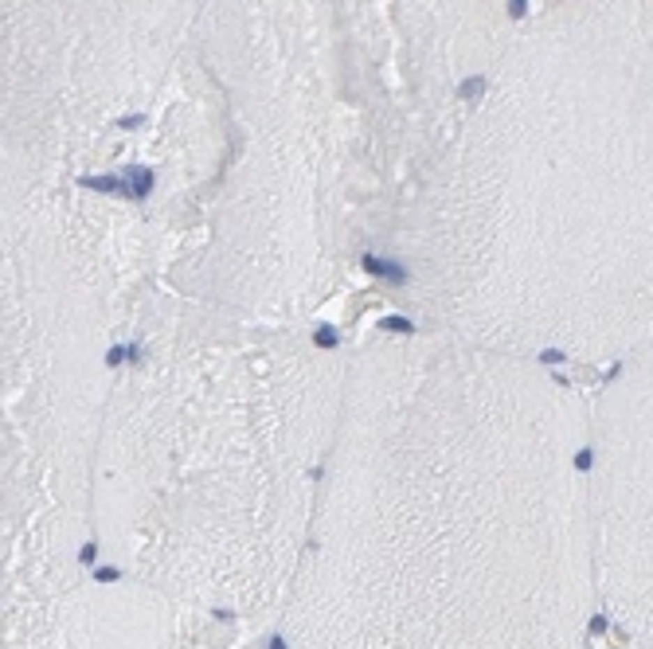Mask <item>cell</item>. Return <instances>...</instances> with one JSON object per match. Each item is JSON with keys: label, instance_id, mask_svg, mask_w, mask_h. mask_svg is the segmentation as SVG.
<instances>
[{"label": "cell", "instance_id": "4", "mask_svg": "<svg viewBox=\"0 0 653 649\" xmlns=\"http://www.w3.org/2000/svg\"><path fill=\"white\" fill-rule=\"evenodd\" d=\"M587 470L603 614L653 646V345L606 368L587 399Z\"/></svg>", "mask_w": 653, "mask_h": 649}, {"label": "cell", "instance_id": "2", "mask_svg": "<svg viewBox=\"0 0 653 649\" xmlns=\"http://www.w3.org/2000/svg\"><path fill=\"white\" fill-rule=\"evenodd\" d=\"M94 462V544L180 606L274 618L337 434L348 352L306 324L129 294Z\"/></svg>", "mask_w": 653, "mask_h": 649}, {"label": "cell", "instance_id": "6", "mask_svg": "<svg viewBox=\"0 0 653 649\" xmlns=\"http://www.w3.org/2000/svg\"><path fill=\"white\" fill-rule=\"evenodd\" d=\"M614 649H653V646H638V641H622V646H614Z\"/></svg>", "mask_w": 653, "mask_h": 649}, {"label": "cell", "instance_id": "5", "mask_svg": "<svg viewBox=\"0 0 653 649\" xmlns=\"http://www.w3.org/2000/svg\"><path fill=\"white\" fill-rule=\"evenodd\" d=\"M180 606L126 575H82L40 610L4 622V649H180Z\"/></svg>", "mask_w": 653, "mask_h": 649}, {"label": "cell", "instance_id": "3", "mask_svg": "<svg viewBox=\"0 0 653 649\" xmlns=\"http://www.w3.org/2000/svg\"><path fill=\"white\" fill-rule=\"evenodd\" d=\"M126 301L70 258L4 266V622L82 579Z\"/></svg>", "mask_w": 653, "mask_h": 649}, {"label": "cell", "instance_id": "1", "mask_svg": "<svg viewBox=\"0 0 653 649\" xmlns=\"http://www.w3.org/2000/svg\"><path fill=\"white\" fill-rule=\"evenodd\" d=\"M599 602L587 399L438 329L348 348L286 649H587Z\"/></svg>", "mask_w": 653, "mask_h": 649}]
</instances>
